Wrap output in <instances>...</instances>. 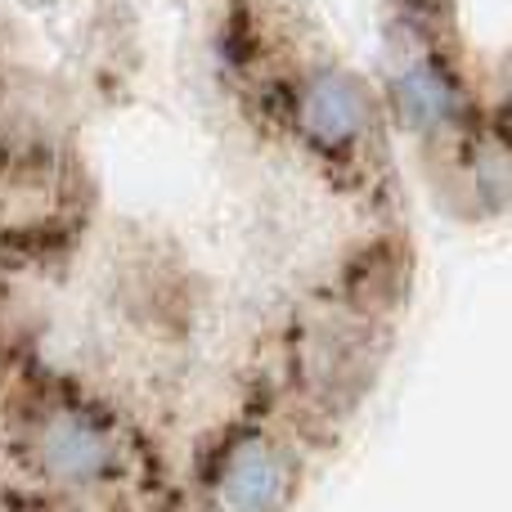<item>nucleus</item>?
<instances>
[{
	"label": "nucleus",
	"instance_id": "obj_3",
	"mask_svg": "<svg viewBox=\"0 0 512 512\" xmlns=\"http://www.w3.org/2000/svg\"><path fill=\"white\" fill-rule=\"evenodd\" d=\"M36 468L59 490L113 486L122 472V441L86 409H54L36 427Z\"/></svg>",
	"mask_w": 512,
	"mask_h": 512
},
{
	"label": "nucleus",
	"instance_id": "obj_2",
	"mask_svg": "<svg viewBox=\"0 0 512 512\" xmlns=\"http://www.w3.org/2000/svg\"><path fill=\"white\" fill-rule=\"evenodd\" d=\"M382 117V95L342 63H315L292 90V126L301 144L333 167H351L369 153Z\"/></svg>",
	"mask_w": 512,
	"mask_h": 512
},
{
	"label": "nucleus",
	"instance_id": "obj_4",
	"mask_svg": "<svg viewBox=\"0 0 512 512\" xmlns=\"http://www.w3.org/2000/svg\"><path fill=\"white\" fill-rule=\"evenodd\" d=\"M297 468L274 436L243 432L225 445L216 463V504L221 508H279L288 504Z\"/></svg>",
	"mask_w": 512,
	"mask_h": 512
},
{
	"label": "nucleus",
	"instance_id": "obj_5",
	"mask_svg": "<svg viewBox=\"0 0 512 512\" xmlns=\"http://www.w3.org/2000/svg\"><path fill=\"white\" fill-rule=\"evenodd\" d=\"M391 9H396V32L454 41V14H459V0H391Z\"/></svg>",
	"mask_w": 512,
	"mask_h": 512
},
{
	"label": "nucleus",
	"instance_id": "obj_1",
	"mask_svg": "<svg viewBox=\"0 0 512 512\" xmlns=\"http://www.w3.org/2000/svg\"><path fill=\"white\" fill-rule=\"evenodd\" d=\"M382 108L423 149H459L477 131V90L454 54V41L400 32Z\"/></svg>",
	"mask_w": 512,
	"mask_h": 512
}]
</instances>
